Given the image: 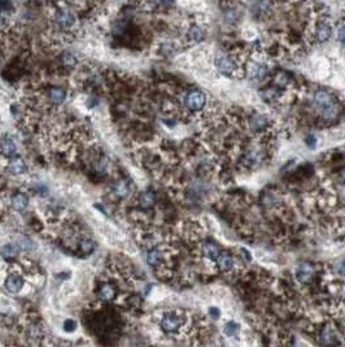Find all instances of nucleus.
<instances>
[{
  "label": "nucleus",
  "mask_w": 345,
  "mask_h": 347,
  "mask_svg": "<svg viewBox=\"0 0 345 347\" xmlns=\"http://www.w3.org/2000/svg\"><path fill=\"white\" fill-rule=\"evenodd\" d=\"M244 73L248 75V77L251 80H256V81H262L264 78L268 76L269 73V67L266 63L261 60H257V59H253V60H247L244 65Z\"/></svg>",
  "instance_id": "5"
},
{
  "label": "nucleus",
  "mask_w": 345,
  "mask_h": 347,
  "mask_svg": "<svg viewBox=\"0 0 345 347\" xmlns=\"http://www.w3.org/2000/svg\"><path fill=\"white\" fill-rule=\"evenodd\" d=\"M200 253L205 259L215 263V260H217V258L219 257V254H221V249H219V246H218L217 243L208 240L200 243Z\"/></svg>",
  "instance_id": "11"
},
{
  "label": "nucleus",
  "mask_w": 345,
  "mask_h": 347,
  "mask_svg": "<svg viewBox=\"0 0 345 347\" xmlns=\"http://www.w3.org/2000/svg\"><path fill=\"white\" fill-rule=\"evenodd\" d=\"M187 315L182 311H169L160 319V328L168 336L181 334L187 325Z\"/></svg>",
  "instance_id": "2"
},
{
  "label": "nucleus",
  "mask_w": 345,
  "mask_h": 347,
  "mask_svg": "<svg viewBox=\"0 0 345 347\" xmlns=\"http://www.w3.org/2000/svg\"><path fill=\"white\" fill-rule=\"evenodd\" d=\"M96 295L100 302H112L117 297V285L112 282H101L99 283L96 290Z\"/></svg>",
  "instance_id": "8"
},
{
  "label": "nucleus",
  "mask_w": 345,
  "mask_h": 347,
  "mask_svg": "<svg viewBox=\"0 0 345 347\" xmlns=\"http://www.w3.org/2000/svg\"><path fill=\"white\" fill-rule=\"evenodd\" d=\"M63 61H64V64H67V65H74L75 64V58H74L73 55L67 54V55H64Z\"/></svg>",
  "instance_id": "25"
},
{
  "label": "nucleus",
  "mask_w": 345,
  "mask_h": 347,
  "mask_svg": "<svg viewBox=\"0 0 345 347\" xmlns=\"http://www.w3.org/2000/svg\"><path fill=\"white\" fill-rule=\"evenodd\" d=\"M335 272L338 273L339 276H342L345 278V259L339 260L338 263H335V266H334Z\"/></svg>",
  "instance_id": "23"
},
{
  "label": "nucleus",
  "mask_w": 345,
  "mask_h": 347,
  "mask_svg": "<svg viewBox=\"0 0 345 347\" xmlns=\"http://www.w3.org/2000/svg\"><path fill=\"white\" fill-rule=\"evenodd\" d=\"M306 143H308L309 147H313V146L315 145V137H314V135H309L308 138H306Z\"/></svg>",
  "instance_id": "26"
},
{
  "label": "nucleus",
  "mask_w": 345,
  "mask_h": 347,
  "mask_svg": "<svg viewBox=\"0 0 345 347\" xmlns=\"http://www.w3.org/2000/svg\"><path fill=\"white\" fill-rule=\"evenodd\" d=\"M209 314H211V317H215V319H217V317L219 316V311H218L217 308H214V307H211L210 310H209Z\"/></svg>",
  "instance_id": "27"
},
{
  "label": "nucleus",
  "mask_w": 345,
  "mask_h": 347,
  "mask_svg": "<svg viewBox=\"0 0 345 347\" xmlns=\"http://www.w3.org/2000/svg\"><path fill=\"white\" fill-rule=\"evenodd\" d=\"M314 273L315 269L312 263H300L295 269V278L300 283H308L313 280Z\"/></svg>",
  "instance_id": "9"
},
{
  "label": "nucleus",
  "mask_w": 345,
  "mask_h": 347,
  "mask_svg": "<svg viewBox=\"0 0 345 347\" xmlns=\"http://www.w3.org/2000/svg\"><path fill=\"white\" fill-rule=\"evenodd\" d=\"M21 251V247L18 243H7L3 249L0 250V254L4 259H12L16 258Z\"/></svg>",
  "instance_id": "18"
},
{
  "label": "nucleus",
  "mask_w": 345,
  "mask_h": 347,
  "mask_svg": "<svg viewBox=\"0 0 345 347\" xmlns=\"http://www.w3.org/2000/svg\"><path fill=\"white\" fill-rule=\"evenodd\" d=\"M26 171V164L20 156H14V158L10 159V162L8 163V172L10 174L20 175Z\"/></svg>",
  "instance_id": "15"
},
{
  "label": "nucleus",
  "mask_w": 345,
  "mask_h": 347,
  "mask_svg": "<svg viewBox=\"0 0 345 347\" xmlns=\"http://www.w3.org/2000/svg\"><path fill=\"white\" fill-rule=\"evenodd\" d=\"M16 142L10 137H3L0 139V155L4 156V158H12L16 154Z\"/></svg>",
  "instance_id": "13"
},
{
  "label": "nucleus",
  "mask_w": 345,
  "mask_h": 347,
  "mask_svg": "<svg viewBox=\"0 0 345 347\" xmlns=\"http://www.w3.org/2000/svg\"><path fill=\"white\" fill-rule=\"evenodd\" d=\"M54 22L60 29H70L75 24V16L70 9H56L54 13Z\"/></svg>",
  "instance_id": "6"
},
{
  "label": "nucleus",
  "mask_w": 345,
  "mask_h": 347,
  "mask_svg": "<svg viewBox=\"0 0 345 347\" xmlns=\"http://www.w3.org/2000/svg\"><path fill=\"white\" fill-rule=\"evenodd\" d=\"M24 286H25V278L24 276L20 274L18 272H12L5 277L4 287H5V290H7L8 293L18 294L20 291H22Z\"/></svg>",
  "instance_id": "7"
},
{
  "label": "nucleus",
  "mask_w": 345,
  "mask_h": 347,
  "mask_svg": "<svg viewBox=\"0 0 345 347\" xmlns=\"http://www.w3.org/2000/svg\"><path fill=\"white\" fill-rule=\"evenodd\" d=\"M12 207H13L16 211H24L25 208L27 207V204H29V199H27V196L25 195V194H22V192H17V194H14L13 196H12Z\"/></svg>",
  "instance_id": "19"
},
{
  "label": "nucleus",
  "mask_w": 345,
  "mask_h": 347,
  "mask_svg": "<svg viewBox=\"0 0 345 347\" xmlns=\"http://www.w3.org/2000/svg\"><path fill=\"white\" fill-rule=\"evenodd\" d=\"M207 31H205L204 26H201L199 24H194L188 27L186 31V41L188 43H199L205 39Z\"/></svg>",
  "instance_id": "12"
},
{
  "label": "nucleus",
  "mask_w": 345,
  "mask_h": 347,
  "mask_svg": "<svg viewBox=\"0 0 345 347\" xmlns=\"http://www.w3.org/2000/svg\"><path fill=\"white\" fill-rule=\"evenodd\" d=\"M336 34H338L339 41L343 42V43H345V21L339 25L338 29H336Z\"/></svg>",
  "instance_id": "24"
},
{
  "label": "nucleus",
  "mask_w": 345,
  "mask_h": 347,
  "mask_svg": "<svg viewBox=\"0 0 345 347\" xmlns=\"http://www.w3.org/2000/svg\"><path fill=\"white\" fill-rule=\"evenodd\" d=\"M113 195L118 199H124L130 194V187H129V183L126 181H120L118 183H116L112 190Z\"/></svg>",
  "instance_id": "20"
},
{
  "label": "nucleus",
  "mask_w": 345,
  "mask_h": 347,
  "mask_svg": "<svg viewBox=\"0 0 345 347\" xmlns=\"http://www.w3.org/2000/svg\"><path fill=\"white\" fill-rule=\"evenodd\" d=\"M94 242H92L90 238H82V240L79 241V249L83 254L92 253V251H94Z\"/></svg>",
  "instance_id": "22"
},
{
  "label": "nucleus",
  "mask_w": 345,
  "mask_h": 347,
  "mask_svg": "<svg viewBox=\"0 0 345 347\" xmlns=\"http://www.w3.org/2000/svg\"><path fill=\"white\" fill-rule=\"evenodd\" d=\"M312 103L325 122H334L340 115V107L334 95L327 90L319 88L312 94Z\"/></svg>",
  "instance_id": "1"
},
{
  "label": "nucleus",
  "mask_w": 345,
  "mask_h": 347,
  "mask_svg": "<svg viewBox=\"0 0 345 347\" xmlns=\"http://www.w3.org/2000/svg\"><path fill=\"white\" fill-rule=\"evenodd\" d=\"M319 342H321L323 346L334 347L338 344V337H336L335 332L332 331L331 328L326 327L325 329H322V332L319 333Z\"/></svg>",
  "instance_id": "14"
},
{
  "label": "nucleus",
  "mask_w": 345,
  "mask_h": 347,
  "mask_svg": "<svg viewBox=\"0 0 345 347\" xmlns=\"http://www.w3.org/2000/svg\"><path fill=\"white\" fill-rule=\"evenodd\" d=\"M215 265H217V269L221 270L223 273H230L235 269L236 266V260L232 257L231 254L227 253V251H221L219 257L215 260Z\"/></svg>",
  "instance_id": "10"
},
{
  "label": "nucleus",
  "mask_w": 345,
  "mask_h": 347,
  "mask_svg": "<svg viewBox=\"0 0 345 347\" xmlns=\"http://www.w3.org/2000/svg\"><path fill=\"white\" fill-rule=\"evenodd\" d=\"M138 199H139V206L141 208H152L154 206V203H156V194L152 190H145V191L141 192Z\"/></svg>",
  "instance_id": "16"
},
{
  "label": "nucleus",
  "mask_w": 345,
  "mask_h": 347,
  "mask_svg": "<svg viewBox=\"0 0 345 347\" xmlns=\"http://www.w3.org/2000/svg\"><path fill=\"white\" fill-rule=\"evenodd\" d=\"M67 98L64 88L61 87H51L48 91V99L54 104H63Z\"/></svg>",
  "instance_id": "17"
},
{
  "label": "nucleus",
  "mask_w": 345,
  "mask_h": 347,
  "mask_svg": "<svg viewBox=\"0 0 345 347\" xmlns=\"http://www.w3.org/2000/svg\"><path fill=\"white\" fill-rule=\"evenodd\" d=\"M214 65L219 73L225 76H239L240 73H244L243 65L240 61L235 58L232 52L226 54V52H218L214 59Z\"/></svg>",
  "instance_id": "3"
},
{
  "label": "nucleus",
  "mask_w": 345,
  "mask_h": 347,
  "mask_svg": "<svg viewBox=\"0 0 345 347\" xmlns=\"http://www.w3.org/2000/svg\"><path fill=\"white\" fill-rule=\"evenodd\" d=\"M340 179L345 183V164L343 166V168L340 169Z\"/></svg>",
  "instance_id": "28"
},
{
  "label": "nucleus",
  "mask_w": 345,
  "mask_h": 347,
  "mask_svg": "<svg viewBox=\"0 0 345 347\" xmlns=\"http://www.w3.org/2000/svg\"><path fill=\"white\" fill-rule=\"evenodd\" d=\"M240 325H239L238 323H235V321H228L225 325V328H223V333H225L227 337H235V336H238V334L240 333Z\"/></svg>",
  "instance_id": "21"
},
{
  "label": "nucleus",
  "mask_w": 345,
  "mask_h": 347,
  "mask_svg": "<svg viewBox=\"0 0 345 347\" xmlns=\"http://www.w3.org/2000/svg\"><path fill=\"white\" fill-rule=\"evenodd\" d=\"M207 103H208L207 95L204 91L199 90V88L186 91V94L183 95V105L191 113H199V112L204 111L207 108Z\"/></svg>",
  "instance_id": "4"
}]
</instances>
